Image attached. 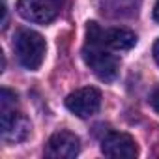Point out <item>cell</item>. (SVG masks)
<instances>
[{
	"instance_id": "6da1fadb",
	"label": "cell",
	"mask_w": 159,
	"mask_h": 159,
	"mask_svg": "<svg viewBox=\"0 0 159 159\" xmlns=\"http://www.w3.org/2000/svg\"><path fill=\"white\" fill-rule=\"evenodd\" d=\"M99 25L98 23H88L86 26V43L83 47V60L84 64L94 71L96 77L101 81H112L118 75L120 69V60L111 52L109 47L103 45L99 38Z\"/></svg>"
},
{
	"instance_id": "7a4b0ae2",
	"label": "cell",
	"mask_w": 159,
	"mask_h": 159,
	"mask_svg": "<svg viewBox=\"0 0 159 159\" xmlns=\"http://www.w3.org/2000/svg\"><path fill=\"white\" fill-rule=\"evenodd\" d=\"M13 51H15L19 64L25 69L36 71L45 60L47 45H45V39L41 34H38L30 28H21V30H17V34L13 38Z\"/></svg>"
},
{
	"instance_id": "3957f363",
	"label": "cell",
	"mask_w": 159,
	"mask_h": 159,
	"mask_svg": "<svg viewBox=\"0 0 159 159\" xmlns=\"http://www.w3.org/2000/svg\"><path fill=\"white\" fill-rule=\"evenodd\" d=\"M17 13L30 23L47 25L60 13L58 0H17Z\"/></svg>"
},
{
	"instance_id": "277c9868",
	"label": "cell",
	"mask_w": 159,
	"mask_h": 159,
	"mask_svg": "<svg viewBox=\"0 0 159 159\" xmlns=\"http://www.w3.org/2000/svg\"><path fill=\"white\" fill-rule=\"evenodd\" d=\"M66 107L79 118H90L101 107V94L94 86H84L71 92L66 98Z\"/></svg>"
},
{
	"instance_id": "5b68a950",
	"label": "cell",
	"mask_w": 159,
	"mask_h": 159,
	"mask_svg": "<svg viewBox=\"0 0 159 159\" xmlns=\"http://www.w3.org/2000/svg\"><path fill=\"white\" fill-rule=\"evenodd\" d=\"M81 150V140L71 131H56L45 144V155L51 159H73Z\"/></svg>"
},
{
	"instance_id": "8992f818",
	"label": "cell",
	"mask_w": 159,
	"mask_h": 159,
	"mask_svg": "<svg viewBox=\"0 0 159 159\" xmlns=\"http://www.w3.org/2000/svg\"><path fill=\"white\" fill-rule=\"evenodd\" d=\"M101 152L112 159H133L139 153L137 142L127 133H109L101 142Z\"/></svg>"
},
{
	"instance_id": "52a82bcc",
	"label": "cell",
	"mask_w": 159,
	"mask_h": 159,
	"mask_svg": "<svg viewBox=\"0 0 159 159\" xmlns=\"http://www.w3.org/2000/svg\"><path fill=\"white\" fill-rule=\"evenodd\" d=\"M30 133V122L25 114L13 109H2V139L8 144H17L25 140Z\"/></svg>"
},
{
	"instance_id": "ba28073f",
	"label": "cell",
	"mask_w": 159,
	"mask_h": 159,
	"mask_svg": "<svg viewBox=\"0 0 159 159\" xmlns=\"http://www.w3.org/2000/svg\"><path fill=\"white\" fill-rule=\"evenodd\" d=\"M99 38L111 51H129L137 43V34L129 28H101Z\"/></svg>"
},
{
	"instance_id": "9c48e42d",
	"label": "cell",
	"mask_w": 159,
	"mask_h": 159,
	"mask_svg": "<svg viewBox=\"0 0 159 159\" xmlns=\"http://www.w3.org/2000/svg\"><path fill=\"white\" fill-rule=\"evenodd\" d=\"M150 105H152V109L159 114V86L152 92V96H150Z\"/></svg>"
},
{
	"instance_id": "30bf717a",
	"label": "cell",
	"mask_w": 159,
	"mask_h": 159,
	"mask_svg": "<svg viewBox=\"0 0 159 159\" xmlns=\"http://www.w3.org/2000/svg\"><path fill=\"white\" fill-rule=\"evenodd\" d=\"M152 52H153V60H155V64L159 66V39L153 43V49H152Z\"/></svg>"
},
{
	"instance_id": "8fae6325",
	"label": "cell",
	"mask_w": 159,
	"mask_h": 159,
	"mask_svg": "<svg viewBox=\"0 0 159 159\" xmlns=\"http://www.w3.org/2000/svg\"><path fill=\"white\" fill-rule=\"evenodd\" d=\"M152 15H153V21H155V23H159V0L155 2V6H153V11H152Z\"/></svg>"
}]
</instances>
